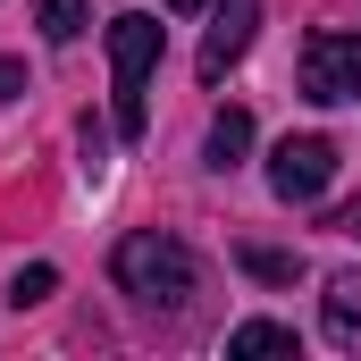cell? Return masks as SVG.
Segmentation results:
<instances>
[{"label":"cell","mask_w":361,"mask_h":361,"mask_svg":"<svg viewBox=\"0 0 361 361\" xmlns=\"http://www.w3.org/2000/svg\"><path fill=\"white\" fill-rule=\"evenodd\" d=\"M345 235H361V202H353V210H345Z\"/></svg>","instance_id":"13"},{"label":"cell","mask_w":361,"mask_h":361,"mask_svg":"<svg viewBox=\"0 0 361 361\" xmlns=\"http://www.w3.org/2000/svg\"><path fill=\"white\" fill-rule=\"evenodd\" d=\"M17 85H25V68H17V59H0V101H8Z\"/></svg>","instance_id":"12"},{"label":"cell","mask_w":361,"mask_h":361,"mask_svg":"<svg viewBox=\"0 0 361 361\" xmlns=\"http://www.w3.org/2000/svg\"><path fill=\"white\" fill-rule=\"evenodd\" d=\"M235 261H244V269L261 277V286H294V277H302V261H294V252H286V244H244V252H235Z\"/></svg>","instance_id":"9"},{"label":"cell","mask_w":361,"mask_h":361,"mask_svg":"<svg viewBox=\"0 0 361 361\" xmlns=\"http://www.w3.org/2000/svg\"><path fill=\"white\" fill-rule=\"evenodd\" d=\"M51 286H59V269H51V261H34V269H17V277H8V302L25 311V302H42Z\"/></svg>","instance_id":"11"},{"label":"cell","mask_w":361,"mask_h":361,"mask_svg":"<svg viewBox=\"0 0 361 361\" xmlns=\"http://www.w3.org/2000/svg\"><path fill=\"white\" fill-rule=\"evenodd\" d=\"M302 92L311 101H361V34H311L302 42Z\"/></svg>","instance_id":"4"},{"label":"cell","mask_w":361,"mask_h":361,"mask_svg":"<svg viewBox=\"0 0 361 361\" xmlns=\"http://www.w3.org/2000/svg\"><path fill=\"white\" fill-rule=\"evenodd\" d=\"M109 277H118V286H126L143 311H185V302H193V286H202L193 252H185L177 235H160V227H135V235H118Z\"/></svg>","instance_id":"1"},{"label":"cell","mask_w":361,"mask_h":361,"mask_svg":"<svg viewBox=\"0 0 361 361\" xmlns=\"http://www.w3.org/2000/svg\"><path fill=\"white\" fill-rule=\"evenodd\" d=\"M34 17H42V42H76V34H85V0H42V8H34Z\"/></svg>","instance_id":"10"},{"label":"cell","mask_w":361,"mask_h":361,"mask_svg":"<svg viewBox=\"0 0 361 361\" xmlns=\"http://www.w3.org/2000/svg\"><path fill=\"white\" fill-rule=\"evenodd\" d=\"M109 68H118V135L135 143L143 118H152V68H160V25L143 8L109 17Z\"/></svg>","instance_id":"2"},{"label":"cell","mask_w":361,"mask_h":361,"mask_svg":"<svg viewBox=\"0 0 361 361\" xmlns=\"http://www.w3.org/2000/svg\"><path fill=\"white\" fill-rule=\"evenodd\" d=\"M252 25H261V0H227V8H219V25L202 34V59H193V68H202V85H219V76L252 51Z\"/></svg>","instance_id":"5"},{"label":"cell","mask_w":361,"mask_h":361,"mask_svg":"<svg viewBox=\"0 0 361 361\" xmlns=\"http://www.w3.org/2000/svg\"><path fill=\"white\" fill-rule=\"evenodd\" d=\"M328 177H336V143L328 135H286L269 152V193L277 202H319Z\"/></svg>","instance_id":"3"},{"label":"cell","mask_w":361,"mask_h":361,"mask_svg":"<svg viewBox=\"0 0 361 361\" xmlns=\"http://www.w3.org/2000/svg\"><path fill=\"white\" fill-rule=\"evenodd\" d=\"M202 152H210V169H235V160L252 152V118H244V109H219V118H210V143H202Z\"/></svg>","instance_id":"8"},{"label":"cell","mask_w":361,"mask_h":361,"mask_svg":"<svg viewBox=\"0 0 361 361\" xmlns=\"http://www.w3.org/2000/svg\"><path fill=\"white\" fill-rule=\"evenodd\" d=\"M169 8H210V0H169Z\"/></svg>","instance_id":"14"},{"label":"cell","mask_w":361,"mask_h":361,"mask_svg":"<svg viewBox=\"0 0 361 361\" xmlns=\"http://www.w3.org/2000/svg\"><path fill=\"white\" fill-rule=\"evenodd\" d=\"M319 319H328V336H336L345 353H361V269H336V277H328Z\"/></svg>","instance_id":"6"},{"label":"cell","mask_w":361,"mask_h":361,"mask_svg":"<svg viewBox=\"0 0 361 361\" xmlns=\"http://www.w3.org/2000/svg\"><path fill=\"white\" fill-rule=\"evenodd\" d=\"M227 353L235 361H269V353H302V336H294L286 319H244V328L227 336Z\"/></svg>","instance_id":"7"}]
</instances>
